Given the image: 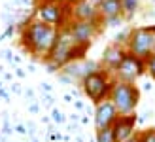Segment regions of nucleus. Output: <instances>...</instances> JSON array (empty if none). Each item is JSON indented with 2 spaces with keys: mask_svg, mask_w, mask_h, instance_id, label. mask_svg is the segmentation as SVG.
Returning a JSON list of instances; mask_svg holds the SVG:
<instances>
[{
  "mask_svg": "<svg viewBox=\"0 0 155 142\" xmlns=\"http://www.w3.org/2000/svg\"><path fill=\"white\" fill-rule=\"evenodd\" d=\"M19 44L27 53H30L36 59H45L51 51L57 38V29H53L45 23L38 21L36 17H28L19 25Z\"/></svg>",
  "mask_w": 155,
  "mask_h": 142,
  "instance_id": "f257e3e1",
  "label": "nucleus"
},
{
  "mask_svg": "<svg viewBox=\"0 0 155 142\" xmlns=\"http://www.w3.org/2000/svg\"><path fill=\"white\" fill-rule=\"evenodd\" d=\"M114 82H115L114 76L108 72V70L100 68V70H95V72L85 76L80 83V87H81L83 95L93 104H98V102H102V100H108L110 91L114 87Z\"/></svg>",
  "mask_w": 155,
  "mask_h": 142,
  "instance_id": "f03ea898",
  "label": "nucleus"
},
{
  "mask_svg": "<svg viewBox=\"0 0 155 142\" xmlns=\"http://www.w3.org/2000/svg\"><path fill=\"white\" fill-rule=\"evenodd\" d=\"M34 17L53 29H64L72 21V6L57 4L51 0H40L34 8Z\"/></svg>",
  "mask_w": 155,
  "mask_h": 142,
  "instance_id": "7ed1b4c3",
  "label": "nucleus"
},
{
  "mask_svg": "<svg viewBox=\"0 0 155 142\" xmlns=\"http://www.w3.org/2000/svg\"><path fill=\"white\" fill-rule=\"evenodd\" d=\"M112 104L115 106L119 116H129L136 114L138 102H140V89L136 83H127V82H114V87L110 91Z\"/></svg>",
  "mask_w": 155,
  "mask_h": 142,
  "instance_id": "20e7f679",
  "label": "nucleus"
},
{
  "mask_svg": "<svg viewBox=\"0 0 155 142\" xmlns=\"http://www.w3.org/2000/svg\"><path fill=\"white\" fill-rule=\"evenodd\" d=\"M129 53L136 55L140 59H150L155 53V30L150 27H134L129 32V40L125 44Z\"/></svg>",
  "mask_w": 155,
  "mask_h": 142,
  "instance_id": "39448f33",
  "label": "nucleus"
},
{
  "mask_svg": "<svg viewBox=\"0 0 155 142\" xmlns=\"http://www.w3.org/2000/svg\"><path fill=\"white\" fill-rule=\"evenodd\" d=\"M74 38L70 34V30H68V27L64 29H59L57 32V38H55V44H53L49 55L44 59V65H53L57 66L59 70L66 66L68 63H70V49L74 47Z\"/></svg>",
  "mask_w": 155,
  "mask_h": 142,
  "instance_id": "423d86ee",
  "label": "nucleus"
},
{
  "mask_svg": "<svg viewBox=\"0 0 155 142\" xmlns=\"http://www.w3.org/2000/svg\"><path fill=\"white\" fill-rule=\"evenodd\" d=\"M144 74H146V61L127 51L112 76H114V80H117V82L134 83L138 78H142Z\"/></svg>",
  "mask_w": 155,
  "mask_h": 142,
  "instance_id": "0eeeda50",
  "label": "nucleus"
},
{
  "mask_svg": "<svg viewBox=\"0 0 155 142\" xmlns=\"http://www.w3.org/2000/svg\"><path fill=\"white\" fill-rule=\"evenodd\" d=\"M66 27L70 30V34H72L76 44L91 46L93 40L102 32L104 23H102V19L100 21H76V19H72Z\"/></svg>",
  "mask_w": 155,
  "mask_h": 142,
  "instance_id": "6e6552de",
  "label": "nucleus"
},
{
  "mask_svg": "<svg viewBox=\"0 0 155 142\" xmlns=\"http://www.w3.org/2000/svg\"><path fill=\"white\" fill-rule=\"evenodd\" d=\"M102 66H100V63L97 61H87V59H83V61H74V63H68L66 66L61 68V72H63L64 76H68L74 83H81V80L87 74L91 72H95V70H100Z\"/></svg>",
  "mask_w": 155,
  "mask_h": 142,
  "instance_id": "1a4fd4ad",
  "label": "nucleus"
},
{
  "mask_svg": "<svg viewBox=\"0 0 155 142\" xmlns=\"http://www.w3.org/2000/svg\"><path fill=\"white\" fill-rule=\"evenodd\" d=\"M136 123H138V116L136 114H129V116H119L115 123L112 125L115 142H129L130 138H134L138 135L136 131Z\"/></svg>",
  "mask_w": 155,
  "mask_h": 142,
  "instance_id": "9d476101",
  "label": "nucleus"
},
{
  "mask_svg": "<svg viewBox=\"0 0 155 142\" xmlns=\"http://www.w3.org/2000/svg\"><path fill=\"white\" fill-rule=\"evenodd\" d=\"M117 117H119V114H117V110H115V106L112 104L110 99L95 104V129L97 131L112 127Z\"/></svg>",
  "mask_w": 155,
  "mask_h": 142,
  "instance_id": "9b49d317",
  "label": "nucleus"
},
{
  "mask_svg": "<svg viewBox=\"0 0 155 142\" xmlns=\"http://www.w3.org/2000/svg\"><path fill=\"white\" fill-rule=\"evenodd\" d=\"M127 53V49L119 44H110L106 47V49L102 51V57H100V66H102L104 70H108L110 74H114V70L117 68V65L121 63L123 55Z\"/></svg>",
  "mask_w": 155,
  "mask_h": 142,
  "instance_id": "f8f14e48",
  "label": "nucleus"
},
{
  "mask_svg": "<svg viewBox=\"0 0 155 142\" xmlns=\"http://www.w3.org/2000/svg\"><path fill=\"white\" fill-rule=\"evenodd\" d=\"M72 19H76V21H100L98 6L91 4L89 0H78L72 6Z\"/></svg>",
  "mask_w": 155,
  "mask_h": 142,
  "instance_id": "ddd939ff",
  "label": "nucleus"
},
{
  "mask_svg": "<svg viewBox=\"0 0 155 142\" xmlns=\"http://www.w3.org/2000/svg\"><path fill=\"white\" fill-rule=\"evenodd\" d=\"M98 13L100 19H114V17H121L123 10H121V0H102L98 4Z\"/></svg>",
  "mask_w": 155,
  "mask_h": 142,
  "instance_id": "4468645a",
  "label": "nucleus"
},
{
  "mask_svg": "<svg viewBox=\"0 0 155 142\" xmlns=\"http://www.w3.org/2000/svg\"><path fill=\"white\" fill-rule=\"evenodd\" d=\"M138 8H140V0H121V10H123L125 21L133 17V15L138 12Z\"/></svg>",
  "mask_w": 155,
  "mask_h": 142,
  "instance_id": "2eb2a0df",
  "label": "nucleus"
},
{
  "mask_svg": "<svg viewBox=\"0 0 155 142\" xmlns=\"http://www.w3.org/2000/svg\"><path fill=\"white\" fill-rule=\"evenodd\" d=\"M91 46H81V44H74V47L70 49V63L74 61H83L85 55H87Z\"/></svg>",
  "mask_w": 155,
  "mask_h": 142,
  "instance_id": "dca6fc26",
  "label": "nucleus"
},
{
  "mask_svg": "<svg viewBox=\"0 0 155 142\" xmlns=\"http://www.w3.org/2000/svg\"><path fill=\"white\" fill-rule=\"evenodd\" d=\"M95 140H97V142H115L114 129H112V127H108V129H102V131H97Z\"/></svg>",
  "mask_w": 155,
  "mask_h": 142,
  "instance_id": "f3484780",
  "label": "nucleus"
},
{
  "mask_svg": "<svg viewBox=\"0 0 155 142\" xmlns=\"http://www.w3.org/2000/svg\"><path fill=\"white\" fill-rule=\"evenodd\" d=\"M138 138H140V142H155V127L138 131Z\"/></svg>",
  "mask_w": 155,
  "mask_h": 142,
  "instance_id": "a211bd4d",
  "label": "nucleus"
},
{
  "mask_svg": "<svg viewBox=\"0 0 155 142\" xmlns=\"http://www.w3.org/2000/svg\"><path fill=\"white\" fill-rule=\"evenodd\" d=\"M146 72L155 80V53L151 55L150 59H146Z\"/></svg>",
  "mask_w": 155,
  "mask_h": 142,
  "instance_id": "6ab92c4d",
  "label": "nucleus"
},
{
  "mask_svg": "<svg viewBox=\"0 0 155 142\" xmlns=\"http://www.w3.org/2000/svg\"><path fill=\"white\" fill-rule=\"evenodd\" d=\"M51 121L53 123H64V116H63V112L61 110H57V108H51Z\"/></svg>",
  "mask_w": 155,
  "mask_h": 142,
  "instance_id": "aec40b11",
  "label": "nucleus"
},
{
  "mask_svg": "<svg viewBox=\"0 0 155 142\" xmlns=\"http://www.w3.org/2000/svg\"><path fill=\"white\" fill-rule=\"evenodd\" d=\"M123 21H125V17L121 15V17H114V19H104L102 23H104V25H108V27H121Z\"/></svg>",
  "mask_w": 155,
  "mask_h": 142,
  "instance_id": "412c9836",
  "label": "nucleus"
},
{
  "mask_svg": "<svg viewBox=\"0 0 155 142\" xmlns=\"http://www.w3.org/2000/svg\"><path fill=\"white\" fill-rule=\"evenodd\" d=\"M42 100L45 102V106H51L53 108V97H51V93H45L44 97H42Z\"/></svg>",
  "mask_w": 155,
  "mask_h": 142,
  "instance_id": "4be33fe9",
  "label": "nucleus"
},
{
  "mask_svg": "<svg viewBox=\"0 0 155 142\" xmlns=\"http://www.w3.org/2000/svg\"><path fill=\"white\" fill-rule=\"evenodd\" d=\"M28 110H30V112H32V114H38V112H40V106H38V102H30V106H28Z\"/></svg>",
  "mask_w": 155,
  "mask_h": 142,
  "instance_id": "5701e85b",
  "label": "nucleus"
},
{
  "mask_svg": "<svg viewBox=\"0 0 155 142\" xmlns=\"http://www.w3.org/2000/svg\"><path fill=\"white\" fill-rule=\"evenodd\" d=\"M15 131H17L19 133V135H27V127H25V125H21V123H17V125H15Z\"/></svg>",
  "mask_w": 155,
  "mask_h": 142,
  "instance_id": "b1692460",
  "label": "nucleus"
},
{
  "mask_svg": "<svg viewBox=\"0 0 155 142\" xmlns=\"http://www.w3.org/2000/svg\"><path fill=\"white\" fill-rule=\"evenodd\" d=\"M51 2H57V4H68V6H74L78 0H51Z\"/></svg>",
  "mask_w": 155,
  "mask_h": 142,
  "instance_id": "393cba45",
  "label": "nucleus"
},
{
  "mask_svg": "<svg viewBox=\"0 0 155 142\" xmlns=\"http://www.w3.org/2000/svg\"><path fill=\"white\" fill-rule=\"evenodd\" d=\"M0 99H2V100H8V99H10V95H8L6 89H0Z\"/></svg>",
  "mask_w": 155,
  "mask_h": 142,
  "instance_id": "a878e982",
  "label": "nucleus"
},
{
  "mask_svg": "<svg viewBox=\"0 0 155 142\" xmlns=\"http://www.w3.org/2000/svg\"><path fill=\"white\" fill-rule=\"evenodd\" d=\"M42 91H45V93H51V85H49V83H42Z\"/></svg>",
  "mask_w": 155,
  "mask_h": 142,
  "instance_id": "bb28decb",
  "label": "nucleus"
},
{
  "mask_svg": "<svg viewBox=\"0 0 155 142\" xmlns=\"http://www.w3.org/2000/svg\"><path fill=\"white\" fill-rule=\"evenodd\" d=\"M74 106H76L78 110H83V102H81V100H74Z\"/></svg>",
  "mask_w": 155,
  "mask_h": 142,
  "instance_id": "cd10ccee",
  "label": "nucleus"
},
{
  "mask_svg": "<svg viewBox=\"0 0 155 142\" xmlns=\"http://www.w3.org/2000/svg\"><path fill=\"white\" fill-rule=\"evenodd\" d=\"M15 72H17V76H19V78H25V76H27V74H25V70H23V68H17Z\"/></svg>",
  "mask_w": 155,
  "mask_h": 142,
  "instance_id": "c85d7f7f",
  "label": "nucleus"
},
{
  "mask_svg": "<svg viewBox=\"0 0 155 142\" xmlns=\"http://www.w3.org/2000/svg\"><path fill=\"white\" fill-rule=\"evenodd\" d=\"M12 91H13V93H21V87H19L17 83H13V85H12Z\"/></svg>",
  "mask_w": 155,
  "mask_h": 142,
  "instance_id": "c756f323",
  "label": "nucleus"
},
{
  "mask_svg": "<svg viewBox=\"0 0 155 142\" xmlns=\"http://www.w3.org/2000/svg\"><path fill=\"white\" fill-rule=\"evenodd\" d=\"M25 95H27V99H32V100H34V91L28 89V91H25Z\"/></svg>",
  "mask_w": 155,
  "mask_h": 142,
  "instance_id": "7c9ffc66",
  "label": "nucleus"
},
{
  "mask_svg": "<svg viewBox=\"0 0 155 142\" xmlns=\"http://www.w3.org/2000/svg\"><path fill=\"white\" fill-rule=\"evenodd\" d=\"M64 100L66 102H72V95H64Z\"/></svg>",
  "mask_w": 155,
  "mask_h": 142,
  "instance_id": "2f4dec72",
  "label": "nucleus"
},
{
  "mask_svg": "<svg viewBox=\"0 0 155 142\" xmlns=\"http://www.w3.org/2000/svg\"><path fill=\"white\" fill-rule=\"evenodd\" d=\"M89 2H91V4H95V6H98L100 2H102V0H89Z\"/></svg>",
  "mask_w": 155,
  "mask_h": 142,
  "instance_id": "473e14b6",
  "label": "nucleus"
},
{
  "mask_svg": "<svg viewBox=\"0 0 155 142\" xmlns=\"http://www.w3.org/2000/svg\"><path fill=\"white\" fill-rule=\"evenodd\" d=\"M129 142H140V138H138V135H136V137H134V138H130V140H129Z\"/></svg>",
  "mask_w": 155,
  "mask_h": 142,
  "instance_id": "72a5a7b5",
  "label": "nucleus"
},
{
  "mask_svg": "<svg viewBox=\"0 0 155 142\" xmlns=\"http://www.w3.org/2000/svg\"><path fill=\"white\" fill-rule=\"evenodd\" d=\"M30 142H38V138L36 137H30Z\"/></svg>",
  "mask_w": 155,
  "mask_h": 142,
  "instance_id": "f704fd0d",
  "label": "nucleus"
},
{
  "mask_svg": "<svg viewBox=\"0 0 155 142\" xmlns=\"http://www.w3.org/2000/svg\"><path fill=\"white\" fill-rule=\"evenodd\" d=\"M151 29H153V30H155V25H151Z\"/></svg>",
  "mask_w": 155,
  "mask_h": 142,
  "instance_id": "c9c22d12",
  "label": "nucleus"
},
{
  "mask_svg": "<svg viewBox=\"0 0 155 142\" xmlns=\"http://www.w3.org/2000/svg\"><path fill=\"white\" fill-rule=\"evenodd\" d=\"M91 142H97V140H91Z\"/></svg>",
  "mask_w": 155,
  "mask_h": 142,
  "instance_id": "e433bc0d",
  "label": "nucleus"
},
{
  "mask_svg": "<svg viewBox=\"0 0 155 142\" xmlns=\"http://www.w3.org/2000/svg\"><path fill=\"white\" fill-rule=\"evenodd\" d=\"M153 2H155V0H153Z\"/></svg>",
  "mask_w": 155,
  "mask_h": 142,
  "instance_id": "4c0bfd02",
  "label": "nucleus"
}]
</instances>
